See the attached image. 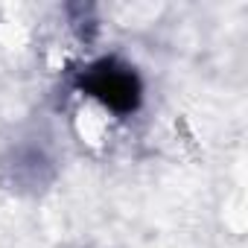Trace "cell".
I'll list each match as a JSON object with an SVG mask.
<instances>
[{
    "label": "cell",
    "mask_w": 248,
    "mask_h": 248,
    "mask_svg": "<svg viewBox=\"0 0 248 248\" xmlns=\"http://www.w3.org/2000/svg\"><path fill=\"white\" fill-rule=\"evenodd\" d=\"M9 172H12V181H18V184L41 187V184L50 181L53 167H50V158H47L41 149L24 146V149L15 152V158H12V164H9Z\"/></svg>",
    "instance_id": "obj_2"
},
{
    "label": "cell",
    "mask_w": 248,
    "mask_h": 248,
    "mask_svg": "<svg viewBox=\"0 0 248 248\" xmlns=\"http://www.w3.org/2000/svg\"><path fill=\"white\" fill-rule=\"evenodd\" d=\"M76 93L93 99L114 117H132L143 105V79L140 73L117 56H102L88 62L73 76Z\"/></svg>",
    "instance_id": "obj_1"
}]
</instances>
